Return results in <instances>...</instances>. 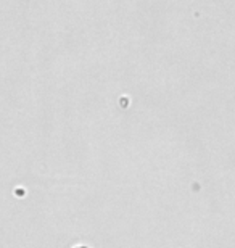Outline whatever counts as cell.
<instances>
[{"instance_id":"1","label":"cell","mask_w":235,"mask_h":248,"mask_svg":"<svg viewBox=\"0 0 235 248\" xmlns=\"http://www.w3.org/2000/svg\"><path fill=\"white\" fill-rule=\"evenodd\" d=\"M78 248H87V247H78Z\"/></svg>"}]
</instances>
